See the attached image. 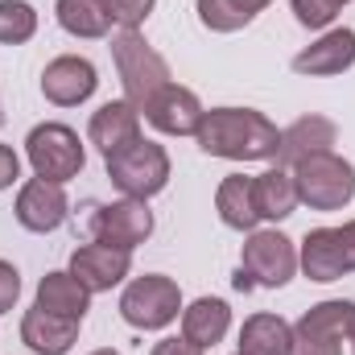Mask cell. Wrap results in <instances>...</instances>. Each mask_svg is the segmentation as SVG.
<instances>
[{"label": "cell", "instance_id": "obj_1", "mask_svg": "<svg viewBox=\"0 0 355 355\" xmlns=\"http://www.w3.org/2000/svg\"><path fill=\"white\" fill-rule=\"evenodd\" d=\"M198 149L207 157H227V162H268L277 157L281 132L265 112L252 107H211L202 112V124L194 132Z\"/></svg>", "mask_w": 355, "mask_h": 355}, {"label": "cell", "instance_id": "obj_2", "mask_svg": "<svg viewBox=\"0 0 355 355\" xmlns=\"http://www.w3.org/2000/svg\"><path fill=\"white\" fill-rule=\"evenodd\" d=\"M112 62H116L124 99H128L137 112H145V103L170 83L166 58H162L137 29H120V33L112 37Z\"/></svg>", "mask_w": 355, "mask_h": 355}, {"label": "cell", "instance_id": "obj_3", "mask_svg": "<svg viewBox=\"0 0 355 355\" xmlns=\"http://www.w3.org/2000/svg\"><path fill=\"white\" fill-rule=\"evenodd\" d=\"M107 162V178H112V186L124 194V198H153V194H162L166 190V182H170V153L157 145V141H145V137H137L132 145H124V149H116L112 157H103Z\"/></svg>", "mask_w": 355, "mask_h": 355}, {"label": "cell", "instance_id": "obj_4", "mask_svg": "<svg viewBox=\"0 0 355 355\" xmlns=\"http://www.w3.org/2000/svg\"><path fill=\"white\" fill-rule=\"evenodd\" d=\"M293 272H297V248H293V240L281 236V232H252L248 244H244V257H240V268H236L232 285L240 293H252L257 285L281 289V285H289Z\"/></svg>", "mask_w": 355, "mask_h": 355}, {"label": "cell", "instance_id": "obj_5", "mask_svg": "<svg viewBox=\"0 0 355 355\" xmlns=\"http://www.w3.org/2000/svg\"><path fill=\"white\" fill-rule=\"evenodd\" d=\"M293 186L310 211H343L355 198V166L339 153H314L293 166Z\"/></svg>", "mask_w": 355, "mask_h": 355}, {"label": "cell", "instance_id": "obj_6", "mask_svg": "<svg viewBox=\"0 0 355 355\" xmlns=\"http://www.w3.org/2000/svg\"><path fill=\"white\" fill-rule=\"evenodd\" d=\"M25 157L33 166V174L46 178V182H71V178L83 174L87 166V153L79 145V132L67 128V124H37L25 141Z\"/></svg>", "mask_w": 355, "mask_h": 355}, {"label": "cell", "instance_id": "obj_7", "mask_svg": "<svg viewBox=\"0 0 355 355\" xmlns=\"http://www.w3.org/2000/svg\"><path fill=\"white\" fill-rule=\"evenodd\" d=\"M182 310V289H178L174 277H162V272H145L137 277L124 297H120V318L137 331H162L170 327Z\"/></svg>", "mask_w": 355, "mask_h": 355}, {"label": "cell", "instance_id": "obj_8", "mask_svg": "<svg viewBox=\"0 0 355 355\" xmlns=\"http://www.w3.org/2000/svg\"><path fill=\"white\" fill-rule=\"evenodd\" d=\"M297 265L306 268V277L318 281V285L339 281L343 272H355V219L343 223V227H314V232H306Z\"/></svg>", "mask_w": 355, "mask_h": 355}, {"label": "cell", "instance_id": "obj_9", "mask_svg": "<svg viewBox=\"0 0 355 355\" xmlns=\"http://www.w3.org/2000/svg\"><path fill=\"white\" fill-rule=\"evenodd\" d=\"M352 314H355V302H318V306H310L293 327L289 355H343Z\"/></svg>", "mask_w": 355, "mask_h": 355}, {"label": "cell", "instance_id": "obj_10", "mask_svg": "<svg viewBox=\"0 0 355 355\" xmlns=\"http://www.w3.org/2000/svg\"><path fill=\"white\" fill-rule=\"evenodd\" d=\"M91 236L99 244H112V248L132 252L137 244H145L153 236V211L145 207V198L103 202V207L91 211Z\"/></svg>", "mask_w": 355, "mask_h": 355}, {"label": "cell", "instance_id": "obj_11", "mask_svg": "<svg viewBox=\"0 0 355 355\" xmlns=\"http://www.w3.org/2000/svg\"><path fill=\"white\" fill-rule=\"evenodd\" d=\"M17 223L25 227V232H33V236H46V232H58L62 223H67V211H71V202H67V190L58 186V182H46V178H29L25 186H21V194H17Z\"/></svg>", "mask_w": 355, "mask_h": 355}, {"label": "cell", "instance_id": "obj_12", "mask_svg": "<svg viewBox=\"0 0 355 355\" xmlns=\"http://www.w3.org/2000/svg\"><path fill=\"white\" fill-rule=\"evenodd\" d=\"M145 120L166 132V137H194L198 124H202V103L190 87H178V83H166L149 103H145Z\"/></svg>", "mask_w": 355, "mask_h": 355}, {"label": "cell", "instance_id": "obj_13", "mask_svg": "<svg viewBox=\"0 0 355 355\" xmlns=\"http://www.w3.org/2000/svg\"><path fill=\"white\" fill-rule=\"evenodd\" d=\"M95 87H99V75L79 54H62L42 71V95L58 107H79L83 99L95 95Z\"/></svg>", "mask_w": 355, "mask_h": 355}, {"label": "cell", "instance_id": "obj_14", "mask_svg": "<svg viewBox=\"0 0 355 355\" xmlns=\"http://www.w3.org/2000/svg\"><path fill=\"white\" fill-rule=\"evenodd\" d=\"M128 268H132V252L112 248V244H99V240L71 252V272L79 277V285L87 293H103V289L120 285L128 277Z\"/></svg>", "mask_w": 355, "mask_h": 355}, {"label": "cell", "instance_id": "obj_15", "mask_svg": "<svg viewBox=\"0 0 355 355\" xmlns=\"http://www.w3.org/2000/svg\"><path fill=\"white\" fill-rule=\"evenodd\" d=\"M355 67V29H331L322 33L314 46H306L297 58H293V71L297 75H310V79H327V75H343Z\"/></svg>", "mask_w": 355, "mask_h": 355}, {"label": "cell", "instance_id": "obj_16", "mask_svg": "<svg viewBox=\"0 0 355 355\" xmlns=\"http://www.w3.org/2000/svg\"><path fill=\"white\" fill-rule=\"evenodd\" d=\"M339 141V128H335V120H327V116H302V120H293L285 132H281V145H277V166H297V162H306V157H314V153H331V145Z\"/></svg>", "mask_w": 355, "mask_h": 355}, {"label": "cell", "instance_id": "obj_17", "mask_svg": "<svg viewBox=\"0 0 355 355\" xmlns=\"http://www.w3.org/2000/svg\"><path fill=\"white\" fill-rule=\"evenodd\" d=\"M87 137H91V145H99L103 157H112L116 149H124V145H132V141L141 137V112H137L128 99H107V103L91 116Z\"/></svg>", "mask_w": 355, "mask_h": 355}, {"label": "cell", "instance_id": "obj_18", "mask_svg": "<svg viewBox=\"0 0 355 355\" xmlns=\"http://www.w3.org/2000/svg\"><path fill=\"white\" fill-rule=\"evenodd\" d=\"M75 339H79V322L75 318L50 314L42 306L25 310V318H21V343L37 355H67L75 347Z\"/></svg>", "mask_w": 355, "mask_h": 355}, {"label": "cell", "instance_id": "obj_19", "mask_svg": "<svg viewBox=\"0 0 355 355\" xmlns=\"http://www.w3.org/2000/svg\"><path fill=\"white\" fill-rule=\"evenodd\" d=\"M227 327H232V310L219 297H198V302H190L182 310V339L194 343V347H202V352L215 347V343H223Z\"/></svg>", "mask_w": 355, "mask_h": 355}, {"label": "cell", "instance_id": "obj_20", "mask_svg": "<svg viewBox=\"0 0 355 355\" xmlns=\"http://www.w3.org/2000/svg\"><path fill=\"white\" fill-rule=\"evenodd\" d=\"M215 211L232 232H252L261 223V211H257V198H252V178L244 174L223 178L219 190H215Z\"/></svg>", "mask_w": 355, "mask_h": 355}, {"label": "cell", "instance_id": "obj_21", "mask_svg": "<svg viewBox=\"0 0 355 355\" xmlns=\"http://www.w3.org/2000/svg\"><path fill=\"white\" fill-rule=\"evenodd\" d=\"M33 306L83 322V314H87V306H91V293L79 285L75 272H46L42 285H37V302H33Z\"/></svg>", "mask_w": 355, "mask_h": 355}, {"label": "cell", "instance_id": "obj_22", "mask_svg": "<svg viewBox=\"0 0 355 355\" xmlns=\"http://www.w3.org/2000/svg\"><path fill=\"white\" fill-rule=\"evenodd\" d=\"M252 198H257L261 219H272V223L289 219V215H293V207H297V186H293V174H289L285 166H272V170H265V174H257V178H252Z\"/></svg>", "mask_w": 355, "mask_h": 355}, {"label": "cell", "instance_id": "obj_23", "mask_svg": "<svg viewBox=\"0 0 355 355\" xmlns=\"http://www.w3.org/2000/svg\"><path fill=\"white\" fill-rule=\"evenodd\" d=\"M293 327L281 314H252L240 327V355H289Z\"/></svg>", "mask_w": 355, "mask_h": 355}, {"label": "cell", "instance_id": "obj_24", "mask_svg": "<svg viewBox=\"0 0 355 355\" xmlns=\"http://www.w3.org/2000/svg\"><path fill=\"white\" fill-rule=\"evenodd\" d=\"M272 0H198V21L211 29V33H236L244 25L257 21V12L268 8Z\"/></svg>", "mask_w": 355, "mask_h": 355}, {"label": "cell", "instance_id": "obj_25", "mask_svg": "<svg viewBox=\"0 0 355 355\" xmlns=\"http://www.w3.org/2000/svg\"><path fill=\"white\" fill-rule=\"evenodd\" d=\"M54 12L71 37H107V29H112V17L95 0H58Z\"/></svg>", "mask_w": 355, "mask_h": 355}, {"label": "cell", "instance_id": "obj_26", "mask_svg": "<svg viewBox=\"0 0 355 355\" xmlns=\"http://www.w3.org/2000/svg\"><path fill=\"white\" fill-rule=\"evenodd\" d=\"M37 33V12L25 0H0V46H21Z\"/></svg>", "mask_w": 355, "mask_h": 355}, {"label": "cell", "instance_id": "obj_27", "mask_svg": "<svg viewBox=\"0 0 355 355\" xmlns=\"http://www.w3.org/2000/svg\"><path fill=\"white\" fill-rule=\"evenodd\" d=\"M120 29H137V25H145L149 21V12H153V4L157 0H95Z\"/></svg>", "mask_w": 355, "mask_h": 355}, {"label": "cell", "instance_id": "obj_28", "mask_svg": "<svg viewBox=\"0 0 355 355\" xmlns=\"http://www.w3.org/2000/svg\"><path fill=\"white\" fill-rule=\"evenodd\" d=\"M343 4H347V0H293V17H297L306 29H327V25L339 17Z\"/></svg>", "mask_w": 355, "mask_h": 355}, {"label": "cell", "instance_id": "obj_29", "mask_svg": "<svg viewBox=\"0 0 355 355\" xmlns=\"http://www.w3.org/2000/svg\"><path fill=\"white\" fill-rule=\"evenodd\" d=\"M17 297H21V272L8 261H0V314H8L17 306Z\"/></svg>", "mask_w": 355, "mask_h": 355}, {"label": "cell", "instance_id": "obj_30", "mask_svg": "<svg viewBox=\"0 0 355 355\" xmlns=\"http://www.w3.org/2000/svg\"><path fill=\"white\" fill-rule=\"evenodd\" d=\"M21 178V157L12 153V145H0V190H8Z\"/></svg>", "mask_w": 355, "mask_h": 355}, {"label": "cell", "instance_id": "obj_31", "mask_svg": "<svg viewBox=\"0 0 355 355\" xmlns=\"http://www.w3.org/2000/svg\"><path fill=\"white\" fill-rule=\"evenodd\" d=\"M153 355H202V347H194V343H186V339H162Z\"/></svg>", "mask_w": 355, "mask_h": 355}, {"label": "cell", "instance_id": "obj_32", "mask_svg": "<svg viewBox=\"0 0 355 355\" xmlns=\"http://www.w3.org/2000/svg\"><path fill=\"white\" fill-rule=\"evenodd\" d=\"M347 343H352V355H355V314H352V322H347Z\"/></svg>", "mask_w": 355, "mask_h": 355}, {"label": "cell", "instance_id": "obj_33", "mask_svg": "<svg viewBox=\"0 0 355 355\" xmlns=\"http://www.w3.org/2000/svg\"><path fill=\"white\" fill-rule=\"evenodd\" d=\"M91 355H120V352H112V347H99V352H91Z\"/></svg>", "mask_w": 355, "mask_h": 355}, {"label": "cell", "instance_id": "obj_34", "mask_svg": "<svg viewBox=\"0 0 355 355\" xmlns=\"http://www.w3.org/2000/svg\"><path fill=\"white\" fill-rule=\"evenodd\" d=\"M0 124H4V112H0Z\"/></svg>", "mask_w": 355, "mask_h": 355}]
</instances>
